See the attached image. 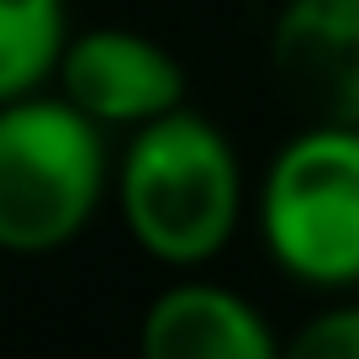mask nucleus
Wrapping results in <instances>:
<instances>
[{
    "mask_svg": "<svg viewBox=\"0 0 359 359\" xmlns=\"http://www.w3.org/2000/svg\"><path fill=\"white\" fill-rule=\"evenodd\" d=\"M269 79L302 127H359V0H280Z\"/></svg>",
    "mask_w": 359,
    "mask_h": 359,
    "instance_id": "5",
    "label": "nucleus"
},
{
    "mask_svg": "<svg viewBox=\"0 0 359 359\" xmlns=\"http://www.w3.org/2000/svg\"><path fill=\"white\" fill-rule=\"evenodd\" d=\"M48 90L90 127L133 137L185 106V64L137 27H90L69 32Z\"/></svg>",
    "mask_w": 359,
    "mask_h": 359,
    "instance_id": "4",
    "label": "nucleus"
},
{
    "mask_svg": "<svg viewBox=\"0 0 359 359\" xmlns=\"http://www.w3.org/2000/svg\"><path fill=\"white\" fill-rule=\"evenodd\" d=\"M280 359H359V302L306 317L280 344Z\"/></svg>",
    "mask_w": 359,
    "mask_h": 359,
    "instance_id": "8",
    "label": "nucleus"
},
{
    "mask_svg": "<svg viewBox=\"0 0 359 359\" xmlns=\"http://www.w3.org/2000/svg\"><path fill=\"white\" fill-rule=\"evenodd\" d=\"M259 238L296 285H359V127H302L269 158Z\"/></svg>",
    "mask_w": 359,
    "mask_h": 359,
    "instance_id": "3",
    "label": "nucleus"
},
{
    "mask_svg": "<svg viewBox=\"0 0 359 359\" xmlns=\"http://www.w3.org/2000/svg\"><path fill=\"white\" fill-rule=\"evenodd\" d=\"M137 359H280V338L243 291L180 275L143 306Z\"/></svg>",
    "mask_w": 359,
    "mask_h": 359,
    "instance_id": "6",
    "label": "nucleus"
},
{
    "mask_svg": "<svg viewBox=\"0 0 359 359\" xmlns=\"http://www.w3.org/2000/svg\"><path fill=\"white\" fill-rule=\"evenodd\" d=\"M69 43V0H0V106L43 95Z\"/></svg>",
    "mask_w": 359,
    "mask_h": 359,
    "instance_id": "7",
    "label": "nucleus"
},
{
    "mask_svg": "<svg viewBox=\"0 0 359 359\" xmlns=\"http://www.w3.org/2000/svg\"><path fill=\"white\" fill-rule=\"evenodd\" d=\"M111 196L106 133L53 90L0 106V254L37 259L74 243Z\"/></svg>",
    "mask_w": 359,
    "mask_h": 359,
    "instance_id": "2",
    "label": "nucleus"
},
{
    "mask_svg": "<svg viewBox=\"0 0 359 359\" xmlns=\"http://www.w3.org/2000/svg\"><path fill=\"white\" fill-rule=\"evenodd\" d=\"M122 227L154 264L196 275L243 222V164L212 116L180 106L127 137L111 164Z\"/></svg>",
    "mask_w": 359,
    "mask_h": 359,
    "instance_id": "1",
    "label": "nucleus"
}]
</instances>
